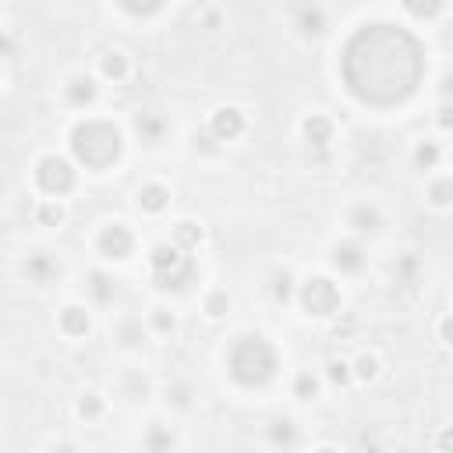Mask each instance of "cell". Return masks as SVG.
Here are the masks:
<instances>
[{
  "instance_id": "1",
  "label": "cell",
  "mask_w": 453,
  "mask_h": 453,
  "mask_svg": "<svg viewBox=\"0 0 453 453\" xmlns=\"http://www.w3.org/2000/svg\"><path fill=\"white\" fill-rule=\"evenodd\" d=\"M344 75L355 96L368 103H397L422 78L418 43L393 25H372L347 46Z\"/></svg>"
},
{
  "instance_id": "2",
  "label": "cell",
  "mask_w": 453,
  "mask_h": 453,
  "mask_svg": "<svg viewBox=\"0 0 453 453\" xmlns=\"http://www.w3.org/2000/svg\"><path fill=\"white\" fill-rule=\"evenodd\" d=\"M71 146H75V156H78L86 167L103 170V167H110V163L117 160V153H121V135H117V128L106 124V121H86V124L75 128Z\"/></svg>"
},
{
  "instance_id": "3",
  "label": "cell",
  "mask_w": 453,
  "mask_h": 453,
  "mask_svg": "<svg viewBox=\"0 0 453 453\" xmlns=\"http://www.w3.org/2000/svg\"><path fill=\"white\" fill-rule=\"evenodd\" d=\"M230 372H234L238 382L259 386V382H266L273 372H276V355H273V347L266 340L248 337V340H241V344L230 351Z\"/></svg>"
},
{
  "instance_id": "4",
  "label": "cell",
  "mask_w": 453,
  "mask_h": 453,
  "mask_svg": "<svg viewBox=\"0 0 453 453\" xmlns=\"http://www.w3.org/2000/svg\"><path fill=\"white\" fill-rule=\"evenodd\" d=\"M153 270H156L160 287H178L184 276L191 273V259L184 255L178 245H160L153 252Z\"/></svg>"
},
{
  "instance_id": "5",
  "label": "cell",
  "mask_w": 453,
  "mask_h": 453,
  "mask_svg": "<svg viewBox=\"0 0 453 453\" xmlns=\"http://www.w3.org/2000/svg\"><path fill=\"white\" fill-rule=\"evenodd\" d=\"M301 305L312 312V315H333L337 305H340V290L333 287V280L326 276H315L301 287Z\"/></svg>"
},
{
  "instance_id": "6",
  "label": "cell",
  "mask_w": 453,
  "mask_h": 453,
  "mask_svg": "<svg viewBox=\"0 0 453 453\" xmlns=\"http://www.w3.org/2000/svg\"><path fill=\"white\" fill-rule=\"evenodd\" d=\"M36 178H39V184H43V191H50V195H64V191L75 184V170H71L68 160H61V156H46V160L39 163Z\"/></svg>"
},
{
  "instance_id": "7",
  "label": "cell",
  "mask_w": 453,
  "mask_h": 453,
  "mask_svg": "<svg viewBox=\"0 0 453 453\" xmlns=\"http://www.w3.org/2000/svg\"><path fill=\"white\" fill-rule=\"evenodd\" d=\"M131 230L124 227V223H110V227H103V234H99V252L103 255H110V259H124L128 252H131Z\"/></svg>"
},
{
  "instance_id": "8",
  "label": "cell",
  "mask_w": 453,
  "mask_h": 453,
  "mask_svg": "<svg viewBox=\"0 0 453 453\" xmlns=\"http://www.w3.org/2000/svg\"><path fill=\"white\" fill-rule=\"evenodd\" d=\"M209 128H213L216 138H238V135L245 131V117H241L238 106H220V110L213 113Z\"/></svg>"
},
{
  "instance_id": "9",
  "label": "cell",
  "mask_w": 453,
  "mask_h": 453,
  "mask_svg": "<svg viewBox=\"0 0 453 453\" xmlns=\"http://www.w3.org/2000/svg\"><path fill=\"white\" fill-rule=\"evenodd\" d=\"M167 198H170V195H167V188H163V184H146V188L138 191V205H142V209H149V213L163 209V205H167Z\"/></svg>"
},
{
  "instance_id": "10",
  "label": "cell",
  "mask_w": 453,
  "mask_h": 453,
  "mask_svg": "<svg viewBox=\"0 0 453 453\" xmlns=\"http://www.w3.org/2000/svg\"><path fill=\"white\" fill-rule=\"evenodd\" d=\"M61 326H64V333H71V337H82V333L89 330V315H86L82 308H64V315H61Z\"/></svg>"
},
{
  "instance_id": "11",
  "label": "cell",
  "mask_w": 453,
  "mask_h": 453,
  "mask_svg": "<svg viewBox=\"0 0 453 453\" xmlns=\"http://www.w3.org/2000/svg\"><path fill=\"white\" fill-rule=\"evenodd\" d=\"M305 135L315 142V146H322V142H330V121L322 117V113H312L308 121H305Z\"/></svg>"
},
{
  "instance_id": "12",
  "label": "cell",
  "mask_w": 453,
  "mask_h": 453,
  "mask_svg": "<svg viewBox=\"0 0 453 453\" xmlns=\"http://www.w3.org/2000/svg\"><path fill=\"white\" fill-rule=\"evenodd\" d=\"M103 75L113 78V82H121V78L128 75V61H124V54H106V57H103Z\"/></svg>"
},
{
  "instance_id": "13",
  "label": "cell",
  "mask_w": 453,
  "mask_h": 453,
  "mask_svg": "<svg viewBox=\"0 0 453 453\" xmlns=\"http://www.w3.org/2000/svg\"><path fill=\"white\" fill-rule=\"evenodd\" d=\"M174 238H178V245L184 248H191V245H198V238H202V227H195V223H178V230H174Z\"/></svg>"
},
{
  "instance_id": "14",
  "label": "cell",
  "mask_w": 453,
  "mask_h": 453,
  "mask_svg": "<svg viewBox=\"0 0 453 453\" xmlns=\"http://www.w3.org/2000/svg\"><path fill=\"white\" fill-rule=\"evenodd\" d=\"M92 96H96V89H92L89 78H75L71 89H68V99H71V103H89Z\"/></svg>"
},
{
  "instance_id": "15",
  "label": "cell",
  "mask_w": 453,
  "mask_h": 453,
  "mask_svg": "<svg viewBox=\"0 0 453 453\" xmlns=\"http://www.w3.org/2000/svg\"><path fill=\"white\" fill-rule=\"evenodd\" d=\"M337 266H344V270H358V266H362V252L351 248V245L337 248Z\"/></svg>"
},
{
  "instance_id": "16",
  "label": "cell",
  "mask_w": 453,
  "mask_h": 453,
  "mask_svg": "<svg viewBox=\"0 0 453 453\" xmlns=\"http://www.w3.org/2000/svg\"><path fill=\"white\" fill-rule=\"evenodd\" d=\"M429 195H432V202H439V205H447L453 198V178H443V181H436L429 188Z\"/></svg>"
},
{
  "instance_id": "17",
  "label": "cell",
  "mask_w": 453,
  "mask_h": 453,
  "mask_svg": "<svg viewBox=\"0 0 453 453\" xmlns=\"http://www.w3.org/2000/svg\"><path fill=\"white\" fill-rule=\"evenodd\" d=\"M414 160H418V167H436V160H439V149L432 146V142H425V146H418V153H414Z\"/></svg>"
},
{
  "instance_id": "18",
  "label": "cell",
  "mask_w": 453,
  "mask_h": 453,
  "mask_svg": "<svg viewBox=\"0 0 453 453\" xmlns=\"http://www.w3.org/2000/svg\"><path fill=\"white\" fill-rule=\"evenodd\" d=\"M375 375H379V358H375V355H362V358H358V379L368 382V379H375Z\"/></svg>"
},
{
  "instance_id": "19",
  "label": "cell",
  "mask_w": 453,
  "mask_h": 453,
  "mask_svg": "<svg viewBox=\"0 0 453 453\" xmlns=\"http://www.w3.org/2000/svg\"><path fill=\"white\" fill-rule=\"evenodd\" d=\"M99 411H103V404H99L96 393H86V397L78 400V414H82V418H96Z\"/></svg>"
},
{
  "instance_id": "20",
  "label": "cell",
  "mask_w": 453,
  "mask_h": 453,
  "mask_svg": "<svg viewBox=\"0 0 453 453\" xmlns=\"http://www.w3.org/2000/svg\"><path fill=\"white\" fill-rule=\"evenodd\" d=\"M227 305H230V301H227V294H223V290H216V294L205 301V312L216 319V315H223V312H227Z\"/></svg>"
},
{
  "instance_id": "21",
  "label": "cell",
  "mask_w": 453,
  "mask_h": 453,
  "mask_svg": "<svg viewBox=\"0 0 453 453\" xmlns=\"http://www.w3.org/2000/svg\"><path fill=\"white\" fill-rule=\"evenodd\" d=\"M315 390H319V382H315L308 372H301V375H297V397L308 400V397H315Z\"/></svg>"
},
{
  "instance_id": "22",
  "label": "cell",
  "mask_w": 453,
  "mask_h": 453,
  "mask_svg": "<svg viewBox=\"0 0 453 453\" xmlns=\"http://www.w3.org/2000/svg\"><path fill=\"white\" fill-rule=\"evenodd\" d=\"M39 220H43V223H61V220H64V209H61V205H43V209H39Z\"/></svg>"
},
{
  "instance_id": "23",
  "label": "cell",
  "mask_w": 453,
  "mask_h": 453,
  "mask_svg": "<svg viewBox=\"0 0 453 453\" xmlns=\"http://www.w3.org/2000/svg\"><path fill=\"white\" fill-rule=\"evenodd\" d=\"M347 375H351V372H347L344 362H330V379H333V382H347Z\"/></svg>"
},
{
  "instance_id": "24",
  "label": "cell",
  "mask_w": 453,
  "mask_h": 453,
  "mask_svg": "<svg viewBox=\"0 0 453 453\" xmlns=\"http://www.w3.org/2000/svg\"><path fill=\"white\" fill-rule=\"evenodd\" d=\"M439 124H443V128H453V103H443V106H439Z\"/></svg>"
},
{
  "instance_id": "25",
  "label": "cell",
  "mask_w": 453,
  "mask_h": 453,
  "mask_svg": "<svg viewBox=\"0 0 453 453\" xmlns=\"http://www.w3.org/2000/svg\"><path fill=\"white\" fill-rule=\"evenodd\" d=\"M439 333H443V340H447V344H453V315H447V319H443Z\"/></svg>"
},
{
  "instance_id": "26",
  "label": "cell",
  "mask_w": 453,
  "mask_h": 453,
  "mask_svg": "<svg viewBox=\"0 0 453 453\" xmlns=\"http://www.w3.org/2000/svg\"><path fill=\"white\" fill-rule=\"evenodd\" d=\"M156 326H160V330H174V315L167 319V315L160 312V315H156Z\"/></svg>"
},
{
  "instance_id": "27",
  "label": "cell",
  "mask_w": 453,
  "mask_h": 453,
  "mask_svg": "<svg viewBox=\"0 0 453 453\" xmlns=\"http://www.w3.org/2000/svg\"><path fill=\"white\" fill-rule=\"evenodd\" d=\"M439 447H443V450H453V429H447V432L439 436Z\"/></svg>"
},
{
  "instance_id": "28",
  "label": "cell",
  "mask_w": 453,
  "mask_h": 453,
  "mask_svg": "<svg viewBox=\"0 0 453 453\" xmlns=\"http://www.w3.org/2000/svg\"><path fill=\"white\" fill-rule=\"evenodd\" d=\"M319 453H337V450H319Z\"/></svg>"
}]
</instances>
